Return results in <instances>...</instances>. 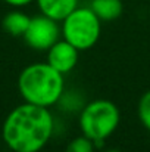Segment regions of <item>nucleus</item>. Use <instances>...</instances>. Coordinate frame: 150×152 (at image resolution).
<instances>
[{
  "label": "nucleus",
  "mask_w": 150,
  "mask_h": 152,
  "mask_svg": "<svg viewBox=\"0 0 150 152\" xmlns=\"http://www.w3.org/2000/svg\"><path fill=\"white\" fill-rule=\"evenodd\" d=\"M53 127L49 108L25 102L9 112L1 136L13 152H40L50 140Z\"/></svg>",
  "instance_id": "nucleus-1"
},
{
  "label": "nucleus",
  "mask_w": 150,
  "mask_h": 152,
  "mask_svg": "<svg viewBox=\"0 0 150 152\" xmlns=\"http://www.w3.org/2000/svg\"><path fill=\"white\" fill-rule=\"evenodd\" d=\"M63 87V74L47 62L25 66L18 78V89L24 101L44 108H50L60 101Z\"/></svg>",
  "instance_id": "nucleus-2"
},
{
  "label": "nucleus",
  "mask_w": 150,
  "mask_h": 152,
  "mask_svg": "<svg viewBox=\"0 0 150 152\" xmlns=\"http://www.w3.org/2000/svg\"><path fill=\"white\" fill-rule=\"evenodd\" d=\"M121 114L118 106L107 99H97L87 103L80 114V129L83 134L101 145L118 127Z\"/></svg>",
  "instance_id": "nucleus-3"
},
{
  "label": "nucleus",
  "mask_w": 150,
  "mask_h": 152,
  "mask_svg": "<svg viewBox=\"0 0 150 152\" xmlns=\"http://www.w3.org/2000/svg\"><path fill=\"white\" fill-rule=\"evenodd\" d=\"M101 21L90 7H77L62 21L63 40L75 46L78 50L93 48L100 37Z\"/></svg>",
  "instance_id": "nucleus-4"
},
{
  "label": "nucleus",
  "mask_w": 150,
  "mask_h": 152,
  "mask_svg": "<svg viewBox=\"0 0 150 152\" xmlns=\"http://www.w3.org/2000/svg\"><path fill=\"white\" fill-rule=\"evenodd\" d=\"M60 34L62 33L57 25V21L41 13L38 16L31 18L30 25L22 37L30 48L36 50H49L59 40Z\"/></svg>",
  "instance_id": "nucleus-5"
},
{
  "label": "nucleus",
  "mask_w": 150,
  "mask_h": 152,
  "mask_svg": "<svg viewBox=\"0 0 150 152\" xmlns=\"http://www.w3.org/2000/svg\"><path fill=\"white\" fill-rule=\"evenodd\" d=\"M47 52V64L60 74L71 72L78 64L80 50L66 40H57Z\"/></svg>",
  "instance_id": "nucleus-6"
},
{
  "label": "nucleus",
  "mask_w": 150,
  "mask_h": 152,
  "mask_svg": "<svg viewBox=\"0 0 150 152\" xmlns=\"http://www.w3.org/2000/svg\"><path fill=\"white\" fill-rule=\"evenodd\" d=\"M43 15L54 21H63L72 10L78 7V0H36Z\"/></svg>",
  "instance_id": "nucleus-7"
},
{
  "label": "nucleus",
  "mask_w": 150,
  "mask_h": 152,
  "mask_svg": "<svg viewBox=\"0 0 150 152\" xmlns=\"http://www.w3.org/2000/svg\"><path fill=\"white\" fill-rule=\"evenodd\" d=\"M90 9L101 22H110L122 15V0H91Z\"/></svg>",
  "instance_id": "nucleus-8"
},
{
  "label": "nucleus",
  "mask_w": 150,
  "mask_h": 152,
  "mask_svg": "<svg viewBox=\"0 0 150 152\" xmlns=\"http://www.w3.org/2000/svg\"><path fill=\"white\" fill-rule=\"evenodd\" d=\"M30 21H31V18L27 13H24L21 10H12L4 15L1 25L7 34H10L13 37H22L30 25Z\"/></svg>",
  "instance_id": "nucleus-9"
},
{
  "label": "nucleus",
  "mask_w": 150,
  "mask_h": 152,
  "mask_svg": "<svg viewBox=\"0 0 150 152\" xmlns=\"http://www.w3.org/2000/svg\"><path fill=\"white\" fill-rule=\"evenodd\" d=\"M65 152H94V142L84 134L78 136L69 142Z\"/></svg>",
  "instance_id": "nucleus-10"
},
{
  "label": "nucleus",
  "mask_w": 150,
  "mask_h": 152,
  "mask_svg": "<svg viewBox=\"0 0 150 152\" xmlns=\"http://www.w3.org/2000/svg\"><path fill=\"white\" fill-rule=\"evenodd\" d=\"M138 118L141 124L150 130V90H147L138 102Z\"/></svg>",
  "instance_id": "nucleus-11"
},
{
  "label": "nucleus",
  "mask_w": 150,
  "mask_h": 152,
  "mask_svg": "<svg viewBox=\"0 0 150 152\" xmlns=\"http://www.w3.org/2000/svg\"><path fill=\"white\" fill-rule=\"evenodd\" d=\"M3 1L7 3V4H10V6H13V7H22V6L30 4L34 0H3Z\"/></svg>",
  "instance_id": "nucleus-12"
},
{
  "label": "nucleus",
  "mask_w": 150,
  "mask_h": 152,
  "mask_svg": "<svg viewBox=\"0 0 150 152\" xmlns=\"http://www.w3.org/2000/svg\"><path fill=\"white\" fill-rule=\"evenodd\" d=\"M104 152H121L119 149H115V148H112V149H106Z\"/></svg>",
  "instance_id": "nucleus-13"
}]
</instances>
